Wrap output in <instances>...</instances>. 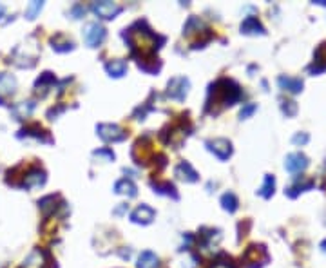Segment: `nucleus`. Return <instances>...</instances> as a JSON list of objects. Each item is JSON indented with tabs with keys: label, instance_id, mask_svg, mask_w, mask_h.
I'll return each mask as SVG.
<instances>
[{
	"label": "nucleus",
	"instance_id": "9b49d317",
	"mask_svg": "<svg viewBox=\"0 0 326 268\" xmlns=\"http://www.w3.org/2000/svg\"><path fill=\"white\" fill-rule=\"evenodd\" d=\"M33 109H35V104L33 102H20V104H17L13 107V116L17 120H24L26 116H29V114L33 113Z\"/></svg>",
	"mask_w": 326,
	"mask_h": 268
},
{
	"label": "nucleus",
	"instance_id": "0eeeda50",
	"mask_svg": "<svg viewBox=\"0 0 326 268\" xmlns=\"http://www.w3.org/2000/svg\"><path fill=\"white\" fill-rule=\"evenodd\" d=\"M131 218L134 223H143V225H147V223H150L154 219V210L150 209L149 205H140V207L132 212Z\"/></svg>",
	"mask_w": 326,
	"mask_h": 268
},
{
	"label": "nucleus",
	"instance_id": "f3484780",
	"mask_svg": "<svg viewBox=\"0 0 326 268\" xmlns=\"http://www.w3.org/2000/svg\"><path fill=\"white\" fill-rule=\"evenodd\" d=\"M42 6H44L42 2H31V4L27 6V10H26V17H27V19H29V20L35 19L36 13L42 10Z\"/></svg>",
	"mask_w": 326,
	"mask_h": 268
},
{
	"label": "nucleus",
	"instance_id": "7ed1b4c3",
	"mask_svg": "<svg viewBox=\"0 0 326 268\" xmlns=\"http://www.w3.org/2000/svg\"><path fill=\"white\" fill-rule=\"evenodd\" d=\"M100 138L105 141H122L125 140V132H123L122 127H118V125H111V123H100L98 127Z\"/></svg>",
	"mask_w": 326,
	"mask_h": 268
},
{
	"label": "nucleus",
	"instance_id": "f03ea898",
	"mask_svg": "<svg viewBox=\"0 0 326 268\" xmlns=\"http://www.w3.org/2000/svg\"><path fill=\"white\" fill-rule=\"evenodd\" d=\"M189 93V80L185 76H176L169 82V91L167 95L172 100H183Z\"/></svg>",
	"mask_w": 326,
	"mask_h": 268
},
{
	"label": "nucleus",
	"instance_id": "a211bd4d",
	"mask_svg": "<svg viewBox=\"0 0 326 268\" xmlns=\"http://www.w3.org/2000/svg\"><path fill=\"white\" fill-rule=\"evenodd\" d=\"M54 82V76L51 73H44L42 74L38 80H36V89H40V87H45V85H49V83H53Z\"/></svg>",
	"mask_w": 326,
	"mask_h": 268
},
{
	"label": "nucleus",
	"instance_id": "f8f14e48",
	"mask_svg": "<svg viewBox=\"0 0 326 268\" xmlns=\"http://www.w3.org/2000/svg\"><path fill=\"white\" fill-rule=\"evenodd\" d=\"M105 69H107V73L111 74V76L120 78L125 74L127 64H125V60H113V62H109V64L105 65Z\"/></svg>",
	"mask_w": 326,
	"mask_h": 268
},
{
	"label": "nucleus",
	"instance_id": "ddd939ff",
	"mask_svg": "<svg viewBox=\"0 0 326 268\" xmlns=\"http://www.w3.org/2000/svg\"><path fill=\"white\" fill-rule=\"evenodd\" d=\"M114 191L118 192V194H125L129 196V198H134L136 196V185L131 182V180H120V182L114 185Z\"/></svg>",
	"mask_w": 326,
	"mask_h": 268
},
{
	"label": "nucleus",
	"instance_id": "9d476101",
	"mask_svg": "<svg viewBox=\"0 0 326 268\" xmlns=\"http://www.w3.org/2000/svg\"><path fill=\"white\" fill-rule=\"evenodd\" d=\"M158 264H159L158 255L149 252V250L141 252L140 257H138V268H158Z\"/></svg>",
	"mask_w": 326,
	"mask_h": 268
},
{
	"label": "nucleus",
	"instance_id": "423d86ee",
	"mask_svg": "<svg viewBox=\"0 0 326 268\" xmlns=\"http://www.w3.org/2000/svg\"><path fill=\"white\" fill-rule=\"evenodd\" d=\"M207 145H208V150L214 152L219 159H226L232 152L230 143L226 140H212V141H208Z\"/></svg>",
	"mask_w": 326,
	"mask_h": 268
},
{
	"label": "nucleus",
	"instance_id": "f257e3e1",
	"mask_svg": "<svg viewBox=\"0 0 326 268\" xmlns=\"http://www.w3.org/2000/svg\"><path fill=\"white\" fill-rule=\"evenodd\" d=\"M105 38V29L96 22L87 24L84 28V40L89 47H98Z\"/></svg>",
	"mask_w": 326,
	"mask_h": 268
},
{
	"label": "nucleus",
	"instance_id": "dca6fc26",
	"mask_svg": "<svg viewBox=\"0 0 326 268\" xmlns=\"http://www.w3.org/2000/svg\"><path fill=\"white\" fill-rule=\"evenodd\" d=\"M221 203H223V209L225 210H228V212H234L235 209H237V200H235V196L234 194H225L221 198Z\"/></svg>",
	"mask_w": 326,
	"mask_h": 268
},
{
	"label": "nucleus",
	"instance_id": "20e7f679",
	"mask_svg": "<svg viewBox=\"0 0 326 268\" xmlns=\"http://www.w3.org/2000/svg\"><path fill=\"white\" fill-rule=\"evenodd\" d=\"M44 183H45V172H44V170H42V168H38V167H31L26 174H24L20 187H24V189H35V187H42Z\"/></svg>",
	"mask_w": 326,
	"mask_h": 268
},
{
	"label": "nucleus",
	"instance_id": "1a4fd4ad",
	"mask_svg": "<svg viewBox=\"0 0 326 268\" xmlns=\"http://www.w3.org/2000/svg\"><path fill=\"white\" fill-rule=\"evenodd\" d=\"M176 176L181 177V180H185V182H190V183L198 180V172H196L194 168L190 167V163H187V161H181V163L178 165Z\"/></svg>",
	"mask_w": 326,
	"mask_h": 268
},
{
	"label": "nucleus",
	"instance_id": "6e6552de",
	"mask_svg": "<svg viewBox=\"0 0 326 268\" xmlns=\"http://www.w3.org/2000/svg\"><path fill=\"white\" fill-rule=\"evenodd\" d=\"M15 89H17V80H15V76H11V74L8 73H0V95H13Z\"/></svg>",
	"mask_w": 326,
	"mask_h": 268
},
{
	"label": "nucleus",
	"instance_id": "6ab92c4d",
	"mask_svg": "<svg viewBox=\"0 0 326 268\" xmlns=\"http://www.w3.org/2000/svg\"><path fill=\"white\" fill-rule=\"evenodd\" d=\"M210 268H234L230 264V261H226V263H219V261H216V263H212V266Z\"/></svg>",
	"mask_w": 326,
	"mask_h": 268
},
{
	"label": "nucleus",
	"instance_id": "2eb2a0df",
	"mask_svg": "<svg viewBox=\"0 0 326 268\" xmlns=\"http://www.w3.org/2000/svg\"><path fill=\"white\" fill-rule=\"evenodd\" d=\"M152 187H154V192H158V194H167V196L172 194V198H178V194L174 192L176 189L171 183H152Z\"/></svg>",
	"mask_w": 326,
	"mask_h": 268
},
{
	"label": "nucleus",
	"instance_id": "39448f33",
	"mask_svg": "<svg viewBox=\"0 0 326 268\" xmlns=\"http://www.w3.org/2000/svg\"><path fill=\"white\" fill-rule=\"evenodd\" d=\"M93 11L98 15L100 19L111 20V19H114L120 11H122V8L116 4H113V2H95V4H93Z\"/></svg>",
	"mask_w": 326,
	"mask_h": 268
},
{
	"label": "nucleus",
	"instance_id": "4468645a",
	"mask_svg": "<svg viewBox=\"0 0 326 268\" xmlns=\"http://www.w3.org/2000/svg\"><path fill=\"white\" fill-rule=\"evenodd\" d=\"M18 136L22 138V136H33V138H36V140H42V141H51L49 138L45 136V131H42L38 125H31V127H26V129H22L20 131V134Z\"/></svg>",
	"mask_w": 326,
	"mask_h": 268
},
{
	"label": "nucleus",
	"instance_id": "aec40b11",
	"mask_svg": "<svg viewBox=\"0 0 326 268\" xmlns=\"http://www.w3.org/2000/svg\"><path fill=\"white\" fill-rule=\"evenodd\" d=\"M252 111H254V105H250V107H247L244 111H241V118H243V116H247V114H250Z\"/></svg>",
	"mask_w": 326,
	"mask_h": 268
}]
</instances>
